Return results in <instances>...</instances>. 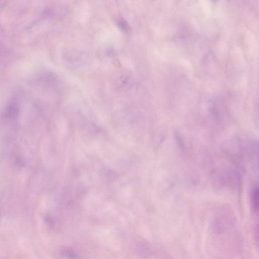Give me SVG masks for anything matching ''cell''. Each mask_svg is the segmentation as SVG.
I'll return each mask as SVG.
<instances>
[{
	"label": "cell",
	"mask_w": 259,
	"mask_h": 259,
	"mask_svg": "<svg viewBox=\"0 0 259 259\" xmlns=\"http://www.w3.org/2000/svg\"><path fill=\"white\" fill-rule=\"evenodd\" d=\"M65 56L66 57V61L70 63L72 65L76 64L80 65V63L85 61V57H86L84 54L79 52H67L66 53Z\"/></svg>",
	"instance_id": "1"
},
{
	"label": "cell",
	"mask_w": 259,
	"mask_h": 259,
	"mask_svg": "<svg viewBox=\"0 0 259 259\" xmlns=\"http://www.w3.org/2000/svg\"><path fill=\"white\" fill-rule=\"evenodd\" d=\"M251 201L252 209L257 211L258 207V189L257 186L253 188L251 192Z\"/></svg>",
	"instance_id": "2"
},
{
	"label": "cell",
	"mask_w": 259,
	"mask_h": 259,
	"mask_svg": "<svg viewBox=\"0 0 259 259\" xmlns=\"http://www.w3.org/2000/svg\"><path fill=\"white\" fill-rule=\"evenodd\" d=\"M117 24L119 28L124 32H126L129 29V26L125 20L122 18H119L117 20Z\"/></svg>",
	"instance_id": "3"
}]
</instances>
